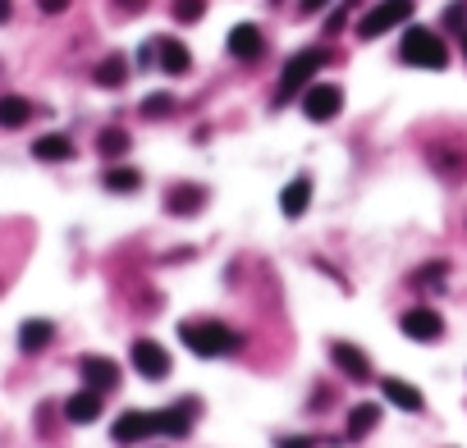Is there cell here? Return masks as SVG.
<instances>
[{
	"label": "cell",
	"mask_w": 467,
	"mask_h": 448,
	"mask_svg": "<svg viewBox=\"0 0 467 448\" xmlns=\"http://www.w3.org/2000/svg\"><path fill=\"white\" fill-rule=\"evenodd\" d=\"M138 60H142V69H147V64H156V46H142V51H138Z\"/></svg>",
	"instance_id": "obj_31"
},
{
	"label": "cell",
	"mask_w": 467,
	"mask_h": 448,
	"mask_svg": "<svg viewBox=\"0 0 467 448\" xmlns=\"http://www.w3.org/2000/svg\"><path fill=\"white\" fill-rule=\"evenodd\" d=\"M156 60H161V69L170 78L188 73V64H192V55H188V46L179 42V37H161V42H156Z\"/></svg>",
	"instance_id": "obj_11"
},
{
	"label": "cell",
	"mask_w": 467,
	"mask_h": 448,
	"mask_svg": "<svg viewBox=\"0 0 467 448\" xmlns=\"http://www.w3.org/2000/svg\"><path fill=\"white\" fill-rule=\"evenodd\" d=\"M124 78H129V69H124V60H120V55H110V60L97 69V83H101V88H120Z\"/></svg>",
	"instance_id": "obj_23"
},
{
	"label": "cell",
	"mask_w": 467,
	"mask_h": 448,
	"mask_svg": "<svg viewBox=\"0 0 467 448\" xmlns=\"http://www.w3.org/2000/svg\"><path fill=\"white\" fill-rule=\"evenodd\" d=\"M64 5H69V0H42V10H47V14H60Z\"/></svg>",
	"instance_id": "obj_30"
},
{
	"label": "cell",
	"mask_w": 467,
	"mask_h": 448,
	"mask_svg": "<svg viewBox=\"0 0 467 448\" xmlns=\"http://www.w3.org/2000/svg\"><path fill=\"white\" fill-rule=\"evenodd\" d=\"M55 334V325L51 320H23V330H19V348L23 352H37V348H47Z\"/></svg>",
	"instance_id": "obj_19"
},
{
	"label": "cell",
	"mask_w": 467,
	"mask_h": 448,
	"mask_svg": "<svg viewBox=\"0 0 467 448\" xmlns=\"http://www.w3.org/2000/svg\"><path fill=\"white\" fill-rule=\"evenodd\" d=\"M399 55H403L408 64H417V69H445V64H449V46L440 42L431 28H408Z\"/></svg>",
	"instance_id": "obj_2"
},
{
	"label": "cell",
	"mask_w": 467,
	"mask_h": 448,
	"mask_svg": "<svg viewBox=\"0 0 467 448\" xmlns=\"http://www.w3.org/2000/svg\"><path fill=\"white\" fill-rule=\"evenodd\" d=\"M276 448H311V439H280Z\"/></svg>",
	"instance_id": "obj_32"
},
{
	"label": "cell",
	"mask_w": 467,
	"mask_h": 448,
	"mask_svg": "<svg viewBox=\"0 0 467 448\" xmlns=\"http://www.w3.org/2000/svg\"><path fill=\"white\" fill-rule=\"evenodd\" d=\"M376 426H380V407L376 402H358L353 412H348V435L353 439H367Z\"/></svg>",
	"instance_id": "obj_18"
},
{
	"label": "cell",
	"mask_w": 467,
	"mask_h": 448,
	"mask_svg": "<svg viewBox=\"0 0 467 448\" xmlns=\"http://www.w3.org/2000/svg\"><path fill=\"white\" fill-rule=\"evenodd\" d=\"M110 192H138V170H129V165H115V170H106V179H101Z\"/></svg>",
	"instance_id": "obj_22"
},
{
	"label": "cell",
	"mask_w": 467,
	"mask_h": 448,
	"mask_svg": "<svg viewBox=\"0 0 467 448\" xmlns=\"http://www.w3.org/2000/svg\"><path fill=\"white\" fill-rule=\"evenodd\" d=\"M445 23H454V28H458V23H467V10H463V5H454V10L445 14Z\"/></svg>",
	"instance_id": "obj_28"
},
{
	"label": "cell",
	"mask_w": 467,
	"mask_h": 448,
	"mask_svg": "<svg viewBox=\"0 0 467 448\" xmlns=\"http://www.w3.org/2000/svg\"><path fill=\"white\" fill-rule=\"evenodd\" d=\"M97 147H101V156H124V151H129V133H120V129H106Z\"/></svg>",
	"instance_id": "obj_24"
},
{
	"label": "cell",
	"mask_w": 467,
	"mask_h": 448,
	"mask_svg": "<svg viewBox=\"0 0 467 448\" xmlns=\"http://www.w3.org/2000/svg\"><path fill=\"white\" fill-rule=\"evenodd\" d=\"M192 412L198 407H166V412H156V435H174V439H183L188 430H192Z\"/></svg>",
	"instance_id": "obj_14"
},
{
	"label": "cell",
	"mask_w": 467,
	"mask_h": 448,
	"mask_svg": "<svg viewBox=\"0 0 467 448\" xmlns=\"http://www.w3.org/2000/svg\"><path fill=\"white\" fill-rule=\"evenodd\" d=\"M207 201V192L202 188H170V197H166V207H170V216H198V207Z\"/></svg>",
	"instance_id": "obj_17"
},
{
	"label": "cell",
	"mask_w": 467,
	"mask_h": 448,
	"mask_svg": "<svg viewBox=\"0 0 467 448\" xmlns=\"http://www.w3.org/2000/svg\"><path fill=\"white\" fill-rule=\"evenodd\" d=\"M78 376H83L88 389L110 393L115 385H120V366H115L110 357H83V361H78Z\"/></svg>",
	"instance_id": "obj_8"
},
{
	"label": "cell",
	"mask_w": 467,
	"mask_h": 448,
	"mask_svg": "<svg viewBox=\"0 0 467 448\" xmlns=\"http://www.w3.org/2000/svg\"><path fill=\"white\" fill-rule=\"evenodd\" d=\"M330 361L339 366V371L348 376V380H371V361L353 348V343H344V339H335L330 343Z\"/></svg>",
	"instance_id": "obj_9"
},
{
	"label": "cell",
	"mask_w": 467,
	"mask_h": 448,
	"mask_svg": "<svg viewBox=\"0 0 467 448\" xmlns=\"http://www.w3.org/2000/svg\"><path fill=\"white\" fill-rule=\"evenodd\" d=\"M32 119V101L23 97H0V129H23Z\"/></svg>",
	"instance_id": "obj_20"
},
{
	"label": "cell",
	"mask_w": 467,
	"mask_h": 448,
	"mask_svg": "<svg viewBox=\"0 0 467 448\" xmlns=\"http://www.w3.org/2000/svg\"><path fill=\"white\" fill-rule=\"evenodd\" d=\"M445 270H449L445 261H440V266H426V270H417V289H440L436 279H445Z\"/></svg>",
	"instance_id": "obj_27"
},
{
	"label": "cell",
	"mask_w": 467,
	"mask_h": 448,
	"mask_svg": "<svg viewBox=\"0 0 467 448\" xmlns=\"http://www.w3.org/2000/svg\"><path fill=\"white\" fill-rule=\"evenodd\" d=\"M64 417H69L73 426H88V421H97V417H101V393H97V389L73 393V398L64 402Z\"/></svg>",
	"instance_id": "obj_12"
},
{
	"label": "cell",
	"mask_w": 467,
	"mask_h": 448,
	"mask_svg": "<svg viewBox=\"0 0 467 448\" xmlns=\"http://www.w3.org/2000/svg\"><path fill=\"white\" fill-rule=\"evenodd\" d=\"M380 393L395 402V407H403V412H421V393H417L408 380H399V376H385V380H380Z\"/></svg>",
	"instance_id": "obj_15"
},
{
	"label": "cell",
	"mask_w": 467,
	"mask_h": 448,
	"mask_svg": "<svg viewBox=\"0 0 467 448\" xmlns=\"http://www.w3.org/2000/svg\"><path fill=\"white\" fill-rule=\"evenodd\" d=\"M147 435H156V412H124L115 421V439L120 444H138Z\"/></svg>",
	"instance_id": "obj_10"
},
{
	"label": "cell",
	"mask_w": 467,
	"mask_h": 448,
	"mask_svg": "<svg viewBox=\"0 0 467 448\" xmlns=\"http://www.w3.org/2000/svg\"><path fill=\"white\" fill-rule=\"evenodd\" d=\"M170 110H174V97H166V92H156V97L142 101V114H147V119H166Z\"/></svg>",
	"instance_id": "obj_26"
},
{
	"label": "cell",
	"mask_w": 467,
	"mask_h": 448,
	"mask_svg": "<svg viewBox=\"0 0 467 448\" xmlns=\"http://www.w3.org/2000/svg\"><path fill=\"white\" fill-rule=\"evenodd\" d=\"M326 64V51L311 46V51H298L289 64H284V78H280V97H293L298 88H307V78Z\"/></svg>",
	"instance_id": "obj_4"
},
{
	"label": "cell",
	"mask_w": 467,
	"mask_h": 448,
	"mask_svg": "<svg viewBox=\"0 0 467 448\" xmlns=\"http://www.w3.org/2000/svg\"><path fill=\"white\" fill-rule=\"evenodd\" d=\"M321 5H330V0H302V5H298V10H302V14H317Z\"/></svg>",
	"instance_id": "obj_29"
},
{
	"label": "cell",
	"mask_w": 467,
	"mask_h": 448,
	"mask_svg": "<svg viewBox=\"0 0 467 448\" xmlns=\"http://www.w3.org/2000/svg\"><path fill=\"white\" fill-rule=\"evenodd\" d=\"M207 14V0H174V19L179 23H198Z\"/></svg>",
	"instance_id": "obj_25"
},
{
	"label": "cell",
	"mask_w": 467,
	"mask_h": 448,
	"mask_svg": "<svg viewBox=\"0 0 467 448\" xmlns=\"http://www.w3.org/2000/svg\"><path fill=\"white\" fill-rule=\"evenodd\" d=\"M463 55H467V32H463Z\"/></svg>",
	"instance_id": "obj_33"
},
{
	"label": "cell",
	"mask_w": 467,
	"mask_h": 448,
	"mask_svg": "<svg viewBox=\"0 0 467 448\" xmlns=\"http://www.w3.org/2000/svg\"><path fill=\"white\" fill-rule=\"evenodd\" d=\"M399 330H403L408 339H417V343H436V339L445 334V320H440L431 307H412V311H403Z\"/></svg>",
	"instance_id": "obj_6"
},
{
	"label": "cell",
	"mask_w": 467,
	"mask_h": 448,
	"mask_svg": "<svg viewBox=\"0 0 467 448\" xmlns=\"http://www.w3.org/2000/svg\"><path fill=\"white\" fill-rule=\"evenodd\" d=\"M32 156H37V160H69V156H73V142H69L64 133H47V138L32 142Z\"/></svg>",
	"instance_id": "obj_21"
},
{
	"label": "cell",
	"mask_w": 467,
	"mask_h": 448,
	"mask_svg": "<svg viewBox=\"0 0 467 448\" xmlns=\"http://www.w3.org/2000/svg\"><path fill=\"white\" fill-rule=\"evenodd\" d=\"M133 366H138L142 380H166V376H170V357H166V348L151 343V339H138V343H133Z\"/></svg>",
	"instance_id": "obj_7"
},
{
	"label": "cell",
	"mask_w": 467,
	"mask_h": 448,
	"mask_svg": "<svg viewBox=\"0 0 467 448\" xmlns=\"http://www.w3.org/2000/svg\"><path fill=\"white\" fill-rule=\"evenodd\" d=\"M179 339H183V348H192L198 357H225V352L239 348V334L225 330L220 320H183L179 325Z\"/></svg>",
	"instance_id": "obj_1"
},
{
	"label": "cell",
	"mask_w": 467,
	"mask_h": 448,
	"mask_svg": "<svg viewBox=\"0 0 467 448\" xmlns=\"http://www.w3.org/2000/svg\"><path fill=\"white\" fill-rule=\"evenodd\" d=\"M408 19H412V0H380L376 10H367L358 19V37L371 42V37H385L389 28H403Z\"/></svg>",
	"instance_id": "obj_3"
},
{
	"label": "cell",
	"mask_w": 467,
	"mask_h": 448,
	"mask_svg": "<svg viewBox=\"0 0 467 448\" xmlns=\"http://www.w3.org/2000/svg\"><path fill=\"white\" fill-rule=\"evenodd\" d=\"M261 46H266V42H261V32H257L252 23H239V28L229 32V55H234V60H257Z\"/></svg>",
	"instance_id": "obj_13"
},
{
	"label": "cell",
	"mask_w": 467,
	"mask_h": 448,
	"mask_svg": "<svg viewBox=\"0 0 467 448\" xmlns=\"http://www.w3.org/2000/svg\"><path fill=\"white\" fill-rule=\"evenodd\" d=\"M344 110V92L335 83H317V88H307L302 97V114L307 119H317V124H326V119H335Z\"/></svg>",
	"instance_id": "obj_5"
},
{
	"label": "cell",
	"mask_w": 467,
	"mask_h": 448,
	"mask_svg": "<svg viewBox=\"0 0 467 448\" xmlns=\"http://www.w3.org/2000/svg\"><path fill=\"white\" fill-rule=\"evenodd\" d=\"M307 201H311V179H307V174H298V179L280 192V211H284L289 220H298V216L307 211Z\"/></svg>",
	"instance_id": "obj_16"
}]
</instances>
